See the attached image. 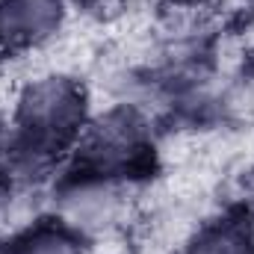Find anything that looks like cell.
Returning <instances> with one entry per match:
<instances>
[{
    "label": "cell",
    "instance_id": "obj_4",
    "mask_svg": "<svg viewBox=\"0 0 254 254\" xmlns=\"http://www.w3.org/2000/svg\"><path fill=\"white\" fill-rule=\"evenodd\" d=\"M12 254H83L80 240L65 228H39L24 237Z\"/></svg>",
    "mask_w": 254,
    "mask_h": 254
},
{
    "label": "cell",
    "instance_id": "obj_3",
    "mask_svg": "<svg viewBox=\"0 0 254 254\" xmlns=\"http://www.w3.org/2000/svg\"><path fill=\"white\" fill-rule=\"evenodd\" d=\"M139 148V133L127 119H110L98 127L89 142H86V160L92 163V169L110 172L116 166H122L127 157H133Z\"/></svg>",
    "mask_w": 254,
    "mask_h": 254
},
{
    "label": "cell",
    "instance_id": "obj_2",
    "mask_svg": "<svg viewBox=\"0 0 254 254\" xmlns=\"http://www.w3.org/2000/svg\"><path fill=\"white\" fill-rule=\"evenodd\" d=\"M63 21V0H0V48H27L48 39Z\"/></svg>",
    "mask_w": 254,
    "mask_h": 254
},
{
    "label": "cell",
    "instance_id": "obj_5",
    "mask_svg": "<svg viewBox=\"0 0 254 254\" xmlns=\"http://www.w3.org/2000/svg\"><path fill=\"white\" fill-rule=\"evenodd\" d=\"M190 254H252V237L240 225H219L207 231Z\"/></svg>",
    "mask_w": 254,
    "mask_h": 254
},
{
    "label": "cell",
    "instance_id": "obj_1",
    "mask_svg": "<svg viewBox=\"0 0 254 254\" xmlns=\"http://www.w3.org/2000/svg\"><path fill=\"white\" fill-rule=\"evenodd\" d=\"M83 113H86L83 92L63 77H48L33 83L18 104V119L27 136L48 148L54 145L60 148L68 139H74L83 125Z\"/></svg>",
    "mask_w": 254,
    "mask_h": 254
}]
</instances>
